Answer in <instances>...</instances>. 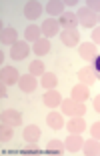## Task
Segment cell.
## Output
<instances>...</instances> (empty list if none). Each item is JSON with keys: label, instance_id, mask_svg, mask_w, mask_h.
Here are the masks:
<instances>
[{"label": "cell", "instance_id": "cell-1", "mask_svg": "<svg viewBox=\"0 0 100 156\" xmlns=\"http://www.w3.org/2000/svg\"><path fill=\"white\" fill-rule=\"evenodd\" d=\"M76 16H78V24H82V26H86V28H94L96 22H98V14L92 12V10L86 8V6L78 8Z\"/></svg>", "mask_w": 100, "mask_h": 156}, {"label": "cell", "instance_id": "cell-15", "mask_svg": "<svg viewBox=\"0 0 100 156\" xmlns=\"http://www.w3.org/2000/svg\"><path fill=\"white\" fill-rule=\"evenodd\" d=\"M22 136H24V140H26V142L36 144L38 138H40V128H38L36 124H30V126H26V128H24Z\"/></svg>", "mask_w": 100, "mask_h": 156}, {"label": "cell", "instance_id": "cell-8", "mask_svg": "<svg viewBox=\"0 0 100 156\" xmlns=\"http://www.w3.org/2000/svg\"><path fill=\"white\" fill-rule=\"evenodd\" d=\"M60 26L64 28V30H76V26H78V16L76 14H72V12H64L62 16H60Z\"/></svg>", "mask_w": 100, "mask_h": 156}, {"label": "cell", "instance_id": "cell-10", "mask_svg": "<svg viewBox=\"0 0 100 156\" xmlns=\"http://www.w3.org/2000/svg\"><path fill=\"white\" fill-rule=\"evenodd\" d=\"M2 122L4 124H10V126H20V122H22V114H20L18 110H14V108H10V110H6L4 114H2Z\"/></svg>", "mask_w": 100, "mask_h": 156}, {"label": "cell", "instance_id": "cell-30", "mask_svg": "<svg viewBox=\"0 0 100 156\" xmlns=\"http://www.w3.org/2000/svg\"><path fill=\"white\" fill-rule=\"evenodd\" d=\"M92 42H94V44H100V26H96L94 30H92Z\"/></svg>", "mask_w": 100, "mask_h": 156}, {"label": "cell", "instance_id": "cell-28", "mask_svg": "<svg viewBox=\"0 0 100 156\" xmlns=\"http://www.w3.org/2000/svg\"><path fill=\"white\" fill-rule=\"evenodd\" d=\"M86 8H90L92 12L100 14V0H88V2H86Z\"/></svg>", "mask_w": 100, "mask_h": 156}, {"label": "cell", "instance_id": "cell-31", "mask_svg": "<svg viewBox=\"0 0 100 156\" xmlns=\"http://www.w3.org/2000/svg\"><path fill=\"white\" fill-rule=\"evenodd\" d=\"M92 68H94V72H96V76L100 78V54L94 58V62H92Z\"/></svg>", "mask_w": 100, "mask_h": 156}, {"label": "cell", "instance_id": "cell-19", "mask_svg": "<svg viewBox=\"0 0 100 156\" xmlns=\"http://www.w3.org/2000/svg\"><path fill=\"white\" fill-rule=\"evenodd\" d=\"M32 50L36 52V56H44L50 52V40L48 38H40V40L34 42V46H32Z\"/></svg>", "mask_w": 100, "mask_h": 156}, {"label": "cell", "instance_id": "cell-5", "mask_svg": "<svg viewBox=\"0 0 100 156\" xmlns=\"http://www.w3.org/2000/svg\"><path fill=\"white\" fill-rule=\"evenodd\" d=\"M78 52H80V56L86 60V62H94V58L98 56L94 42H84V44H80L78 46Z\"/></svg>", "mask_w": 100, "mask_h": 156}, {"label": "cell", "instance_id": "cell-2", "mask_svg": "<svg viewBox=\"0 0 100 156\" xmlns=\"http://www.w3.org/2000/svg\"><path fill=\"white\" fill-rule=\"evenodd\" d=\"M60 106H62L64 114H68V116H82V114H84V110H86L84 102H78V100H74V98L64 100Z\"/></svg>", "mask_w": 100, "mask_h": 156}, {"label": "cell", "instance_id": "cell-6", "mask_svg": "<svg viewBox=\"0 0 100 156\" xmlns=\"http://www.w3.org/2000/svg\"><path fill=\"white\" fill-rule=\"evenodd\" d=\"M18 86H20V90L22 92H34L36 90V86H38V82H36V76L34 74H24V76H20V80H18Z\"/></svg>", "mask_w": 100, "mask_h": 156}, {"label": "cell", "instance_id": "cell-32", "mask_svg": "<svg viewBox=\"0 0 100 156\" xmlns=\"http://www.w3.org/2000/svg\"><path fill=\"white\" fill-rule=\"evenodd\" d=\"M0 96L4 98V96H8V92H6V84L2 82V86H0Z\"/></svg>", "mask_w": 100, "mask_h": 156}, {"label": "cell", "instance_id": "cell-17", "mask_svg": "<svg viewBox=\"0 0 100 156\" xmlns=\"http://www.w3.org/2000/svg\"><path fill=\"white\" fill-rule=\"evenodd\" d=\"M82 144H84V140L80 138V134H70V136L66 138V148H68V152H78L82 148Z\"/></svg>", "mask_w": 100, "mask_h": 156}, {"label": "cell", "instance_id": "cell-24", "mask_svg": "<svg viewBox=\"0 0 100 156\" xmlns=\"http://www.w3.org/2000/svg\"><path fill=\"white\" fill-rule=\"evenodd\" d=\"M96 154H100V142H96V138L84 142V156H96Z\"/></svg>", "mask_w": 100, "mask_h": 156}, {"label": "cell", "instance_id": "cell-27", "mask_svg": "<svg viewBox=\"0 0 100 156\" xmlns=\"http://www.w3.org/2000/svg\"><path fill=\"white\" fill-rule=\"evenodd\" d=\"M0 136H2V142H10L12 140V126L2 122V134Z\"/></svg>", "mask_w": 100, "mask_h": 156}, {"label": "cell", "instance_id": "cell-9", "mask_svg": "<svg viewBox=\"0 0 100 156\" xmlns=\"http://www.w3.org/2000/svg\"><path fill=\"white\" fill-rule=\"evenodd\" d=\"M20 76H18V70L12 68V66H4L2 68V82L6 84V86H10V84H18Z\"/></svg>", "mask_w": 100, "mask_h": 156}, {"label": "cell", "instance_id": "cell-34", "mask_svg": "<svg viewBox=\"0 0 100 156\" xmlns=\"http://www.w3.org/2000/svg\"><path fill=\"white\" fill-rule=\"evenodd\" d=\"M98 20H100V14H98Z\"/></svg>", "mask_w": 100, "mask_h": 156}, {"label": "cell", "instance_id": "cell-11", "mask_svg": "<svg viewBox=\"0 0 100 156\" xmlns=\"http://www.w3.org/2000/svg\"><path fill=\"white\" fill-rule=\"evenodd\" d=\"M60 38H62L64 46H78V42H80V34H78V30H62L60 32Z\"/></svg>", "mask_w": 100, "mask_h": 156}, {"label": "cell", "instance_id": "cell-4", "mask_svg": "<svg viewBox=\"0 0 100 156\" xmlns=\"http://www.w3.org/2000/svg\"><path fill=\"white\" fill-rule=\"evenodd\" d=\"M42 8L44 6L40 4V2H26V6H24V16H26L28 20H38L42 16Z\"/></svg>", "mask_w": 100, "mask_h": 156}, {"label": "cell", "instance_id": "cell-7", "mask_svg": "<svg viewBox=\"0 0 100 156\" xmlns=\"http://www.w3.org/2000/svg\"><path fill=\"white\" fill-rule=\"evenodd\" d=\"M28 52H30V46H28L26 40L22 42H16V44L12 46V50H10V56H12L14 60H22L28 56Z\"/></svg>", "mask_w": 100, "mask_h": 156}, {"label": "cell", "instance_id": "cell-25", "mask_svg": "<svg viewBox=\"0 0 100 156\" xmlns=\"http://www.w3.org/2000/svg\"><path fill=\"white\" fill-rule=\"evenodd\" d=\"M62 150H64V146H62V142H60V140H50L48 148H46V152H48V154H62Z\"/></svg>", "mask_w": 100, "mask_h": 156}, {"label": "cell", "instance_id": "cell-29", "mask_svg": "<svg viewBox=\"0 0 100 156\" xmlns=\"http://www.w3.org/2000/svg\"><path fill=\"white\" fill-rule=\"evenodd\" d=\"M90 132H92V136L98 140L100 138V122H96V124H92V128H90Z\"/></svg>", "mask_w": 100, "mask_h": 156}, {"label": "cell", "instance_id": "cell-18", "mask_svg": "<svg viewBox=\"0 0 100 156\" xmlns=\"http://www.w3.org/2000/svg\"><path fill=\"white\" fill-rule=\"evenodd\" d=\"M64 2H60V0H52V2H48V4H46V12L48 14H52V18H54V16H62L64 14Z\"/></svg>", "mask_w": 100, "mask_h": 156}, {"label": "cell", "instance_id": "cell-22", "mask_svg": "<svg viewBox=\"0 0 100 156\" xmlns=\"http://www.w3.org/2000/svg\"><path fill=\"white\" fill-rule=\"evenodd\" d=\"M56 84H58V78H56L54 72H44L42 74V86H44L46 90H54Z\"/></svg>", "mask_w": 100, "mask_h": 156}, {"label": "cell", "instance_id": "cell-33", "mask_svg": "<svg viewBox=\"0 0 100 156\" xmlns=\"http://www.w3.org/2000/svg\"><path fill=\"white\" fill-rule=\"evenodd\" d=\"M94 108L100 112V96H96V98H94Z\"/></svg>", "mask_w": 100, "mask_h": 156}, {"label": "cell", "instance_id": "cell-23", "mask_svg": "<svg viewBox=\"0 0 100 156\" xmlns=\"http://www.w3.org/2000/svg\"><path fill=\"white\" fill-rule=\"evenodd\" d=\"M16 42H18V34H16V30H14V28H4V30H2V44L14 46Z\"/></svg>", "mask_w": 100, "mask_h": 156}, {"label": "cell", "instance_id": "cell-12", "mask_svg": "<svg viewBox=\"0 0 100 156\" xmlns=\"http://www.w3.org/2000/svg\"><path fill=\"white\" fill-rule=\"evenodd\" d=\"M96 72H94V68L92 66H86V68H82L80 72H78V80H80L82 84H86V86H90V84H94L96 82Z\"/></svg>", "mask_w": 100, "mask_h": 156}, {"label": "cell", "instance_id": "cell-21", "mask_svg": "<svg viewBox=\"0 0 100 156\" xmlns=\"http://www.w3.org/2000/svg\"><path fill=\"white\" fill-rule=\"evenodd\" d=\"M46 124H48L50 128L60 130V128L64 126V120H62V116H60L58 112H50V114L46 116Z\"/></svg>", "mask_w": 100, "mask_h": 156}, {"label": "cell", "instance_id": "cell-16", "mask_svg": "<svg viewBox=\"0 0 100 156\" xmlns=\"http://www.w3.org/2000/svg\"><path fill=\"white\" fill-rule=\"evenodd\" d=\"M40 34H42V28L36 26V24H30V26L24 30V40L26 42H36V40H40Z\"/></svg>", "mask_w": 100, "mask_h": 156}, {"label": "cell", "instance_id": "cell-14", "mask_svg": "<svg viewBox=\"0 0 100 156\" xmlns=\"http://www.w3.org/2000/svg\"><path fill=\"white\" fill-rule=\"evenodd\" d=\"M72 98L74 100H78V102H86L88 98H90V90H88V86L86 84H76V86L72 88Z\"/></svg>", "mask_w": 100, "mask_h": 156}, {"label": "cell", "instance_id": "cell-20", "mask_svg": "<svg viewBox=\"0 0 100 156\" xmlns=\"http://www.w3.org/2000/svg\"><path fill=\"white\" fill-rule=\"evenodd\" d=\"M84 126H86V124H84V118H82V116H72V118L68 120V130L72 134H80L82 130H84Z\"/></svg>", "mask_w": 100, "mask_h": 156}, {"label": "cell", "instance_id": "cell-13", "mask_svg": "<svg viewBox=\"0 0 100 156\" xmlns=\"http://www.w3.org/2000/svg\"><path fill=\"white\" fill-rule=\"evenodd\" d=\"M44 104L48 106V108H56V106H60L62 104V96H60V92L56 90H46V94H44Z\"/></svg>", "mask_w": 100, "mask_h": 156}, {"label": "cell", "instance_id": "cell-3", "mask_svg": "<svg viewBox=\"0 0 100 156\" xmlns=\"http://www.w3.org/2000/svg\"><path fill=\"white\" fill-rule=\"evenodd\" d=\"M40 28H42V34H44V38H54L58 32H62L60 30V22L56 18H48V20H44V22L40 24Z\"/></svg>", "mask_w": 100, "mask_h": 156}, {"label": "cell", "instance_id": "cell-26", "mask_svg": "<svg viewBox=\"0 0 100 156\" xmlns=\"http://www.w3.org/2000/svg\"><path fill=\"white\" fill-rule=\"evenodd\" d=\"M30 74H34V76H40V74H44V62H40V60H34V62H30Z\"/></svg>", "mask_w": 100, "mask_h": 156}]
</instances>
